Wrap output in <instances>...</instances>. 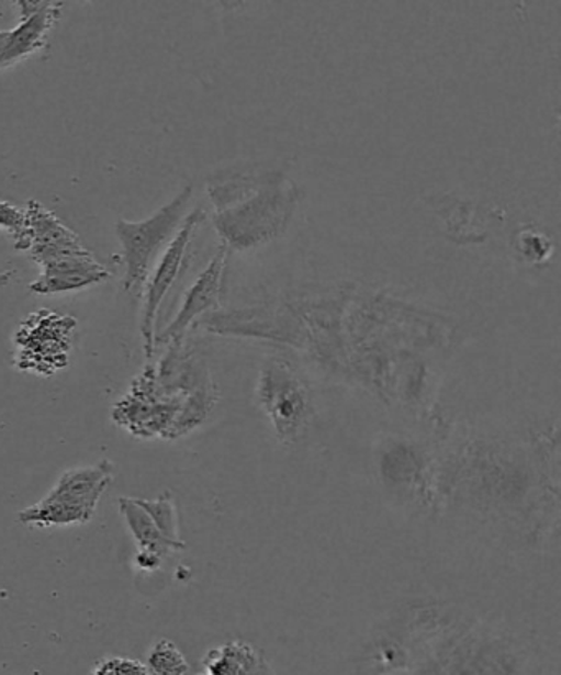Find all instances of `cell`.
<instances>
[{
  "instance_id": "6da1fadb",
  "label": "cell",
  "mask_w": 561,
  "mask_h": 675,
  "mask_svg": "<svg viewBox=\"0 0 561 675\" xmlns=\"http://www.w3.org/2000/svg\"><path fill=\"white\" fill-rule=\"evenodd\" d=\"M435 519L510 552H543L561 524L559 424L438 414Z\"/></svg>"
},
{
  "instance_id": "7a4b0ae2",
  "label": "cell",
  "mask_w": 561,
  "mask_h": 675,
  "mask_svg": "<svg viewBox=\"0 0 561 675\" xmlns=\"http://www.w3.org/2000/svg\"><path fill=\"white\" fill-rule=\"evenodd\" d=\"M382 622L407 645L404 675H523L529 657L516 631L457 603L414 599Z\"/></svg>"
},
{
  "instance_id": "3957f363",
  "label": "cell",
  "mask_w": 561,
  "mask_h": 675,
  "mask_svg": "<svg viewBox=\"0 0 561 675\" xmlns=\"http://www.w3.org/2000/svg\"><path fill=\"white\" fill-rule=\"evenodd\" d=\"M213 223L227 250H247L282 236L300 203V188L277 171H236L207 184Z\"/></svg>"
},
{
  "instance_id": "277c9868",
  "label": "cell",
  "mask_w": 561,
  "mask_h": 675,
  "mask_svg": "<svg viewBox=\"0 0 561 675\" xmlns=\"http://www.w3.org/2000/svg\"><path fill=\"white\" fill-rule=\"evenodd\" d=\"M371 468L379 493L392 509L415 519H435L437 451L431 424H402L379 431Z\"/></svg>"
},
{
  "instance_id": "5b68a950",
  "label": "cell",
  "mask_w": 561,
  "mask_h": 675,
  "mask_svg": "<svg viewBox=\"0 0 561 675\" xmlns=\"http://www.w3.org/2000/svg\"><path fill=\"white\" fill-rule=\"evenodd\" d=\"M254 401L282 447H299L315 427L318 408L312 385L289 358L269 356L262 362Z\"/></svg>"
},
{
  "instance_id": "8992f818",
  "label": "cell",
  "mask_w": 561,
  "mask_h": 675,
  "mask_svg": "<svg viewBox=\"0 0 561 675\" xmlns=\"http://www.w3.org/2000/svg\"><path fill=\"white\" fill-rule=\"evenodd\" d=\"M191 194L193 188L184 187L173 200L168 201L147 220L117 221L115 233L122 246V260L125 267L122 286L125 292L141 296L138 292L144 290L158 254L173 239L187 217L184 213L190 204Z\"/></svg>"
},
{
  "instance_id": "52a82bcc",
  "label": "cell",
  "mask_w": 561,
  "mask_h": 675,
  "mask_svg": "<svg viewBox=\"0 0 561 675\" xmlns=\"http://www.w3.org/2000/svg\"><path fill=\"white\" fill-rule=\"evenodd\" d=\"M204 217H206V213L201 207L191 211L184 217L173 239L165 247L164 254L155 263L154 269L148 273L141 318L142 341H144L145 358L148 361L155 355V323H157L158 310H160L165 296L170 292L178 277H180L181 270L187 263L188 247H190L191 240H193L194 234H197Z\"/></svg>"
},
{
  "instance_id": "ba28073f",
  "label": "cell",
  "mask_w": 561,
  "mask_h": 675,
  "mask_svg": "<svg viewBox=\"0 0 561 675\" xmlns=\"http://www.w3.org/2000/svg\"><path fill=\"white\" fill-rule=\"evenodd\" d=\"M23 211H25V229L22 239L15 244V249L29 252L40 267L65 257L89 252L82 246L78 234L72 233L38 201L30 200Z\"/></svg>"
},
{
  "instance_id": "9c48e42d",
  "label": "cell",
  "mask_w": 561,
  "mask_h": 675,
  "mask_svg": "<svg viewBox=\"0 0 561 675\" xmlns=\"http://www.w3.org/2000/svg\"><path fill=\"white\" fill-rule=\"evenodd\" d=\"M227 247L221 244L203 272L184 293L183 303L170 325L155 338V346L170 345L184 339L188 329L197 325L207 313L220 310L221 289H223L224 269H226Z\"/></svg>"
},
{
  "instance_id": "30bf717a",
  "label": "cell",
  "mask_w": 561,
  "mask_h": 675,
  "mask_svg": "<svg viewBox=\"0 0 561 675\" xmlns=\"http://www.w3.org/2000/svg\"><path fill=\"white\" fill-rule=\"evenodd\" d=\"M76 322L71 316H59L56 313L40 312L26 319L25 326L16 335L20 361H25L29 368L43 365L56 369L65 365L69 351L71 331Z\"/></svg>"
},
{
  "instance_id": "8fae6325",
  "label": "cell",
  "mask_w": 561,
  "mask_h": 675,
  "mask_svg": "<svg viewBox=\"0 0 561 675\" xmlns=\"http://www.w3.org/2000/svg\"><path fill=\"white\" fill-rule=\"evenodd\" d=\"M20 10L19 25L9 30L2 55V69L25 59L45 46L48 33L61 13L59 2H16Z\"/></svg>"
},
{
  "instance_id": "7c38bea8",
  "label": "cell",
  "mask_w": 561,
  "mask_h": 675,
  "mask_svg": "<svg viewBox=\"0 0 561 675\" xmlns=\"http://www.w3.org/2000/svg\"><path fill=\"white\" fill-rule=\"evenodd\" d=\"M111 273L91 252L65 257L42 266V273L29 289L38 295L75 292L109 279Z\"/></svg>"
},
{
  "instance_id": "4fadbf2b",
  "label": "cell",
  "mask_w": 561,
  "mask_h": 675,
  "mask_svg": "<svg viewBox=\"0 0 561 675\" xmlns=\"http://www.w3.org/2000/svg\"><path fill=\"white\" fill-rule=\"evenodd\" d=\"M112 473V463L108 460L91 466L71 468L61 474L46 497L96 510L99 499L111 484Z\"/></svg>"
},
{
  "instance_id": "5bb4252c",
  "label": "cell",
  "mask_w": 561,
  "mask_h": 675,
  "mask_svg": "<svg viewBox=\"0 0 561 675\" xmlns=\"http://www.w3.org/2000/svg\"><path fill=\"white\" fill-rule=\"evenodd\" d=\"M117 504L141 552L155 553L165 559L168 553L178 552L187 547L183 540L167 539L155 526L150 516L135 503L134 497H119Z\"/></svg>"
},
{
  "instance_id": "9a60e30c",
  "label": "cell",
  "mask_w": 561,
  "mask_h": 675,
  "mask_svg": "<svg viewBox=\"0 0 561 675\" xmlns=\"http://www.w3.org/2000/svg\"><path fill=\"white\" fill-rule=\"evenodd\" d=\"M263 662L266 659L247 642H227L207 652L204 672L207 675H262Z\"/></svg>"
},
{
  "instance_id": "2e32d148",
  "label": "cell",
  "mask_w": 561,
  "mask_h": 675,
  "mask_svg": "<svg viewBox=\"0 0 561 675\" xmlns=\"http://www.w3.org/2000/svg\"><path fill=\"white\" fill-rule=\"evenodd\" d=\"M94 514L96 510L89 509V507L65 503V500L49 499L45 496L33 506L20 510L16 520L23 526H76V524L89 522Z\"/></svg>"
},
{
  "instance_id": "e0dca14e",
  "label": "cell",
  "mask_w": 561,
  "mask_h": 675,
  "mask_svg": "<svg viewBox=\"0 0 561 675\" xmlns=\"http://www.w3.org/2000/svg\"><path fill=\"white\" fill-rule=\"evenodd\" d=\"M145 665L150 675H188L190 671V665L180 649L168 639H160L152 645Z\"/></svg>"
},
{
  "instance_id": "ac0fdd59",
  "label": "cell",
  "mask_w": 561,
  "mask_h": 675,
  "mask_svg": "<svg viewBox=\"0 0 561 675\" xmlns=\"http://www.w3.org/2000/svg\"><path fill=\"white\" fill-rule=\"evenodd\" d=\"M134 499L150 516L155 526L167 539L181 540L178 533L177 509H175L173 499L168 494L157 499H142V497H134Z\"/></svg>"
},
{
  "instance_id": "d6986e66",
  "label": "cell",
  "mask_w": 561,
  "mask_h": 675,
  "mask_svg": "<svg viewBox=\"0 0 561 675\" xmlns=\"http://www.w3.org/2000/svg\"><path fill=\"white\" fill-rule=\"evenodd\" d=\"M517 252L530 263H543L553 252V243L542 230L526 227L516 237Z\"/></svg>"
},
{
  "instance_id": "ffe728a7",
  "label": "cell",
  "mask_w": 561,
  "mask_h": 675,
  "mask_svg": "<svg viewBox=\"0 0 561 675\" xmlns=\"http://www.w3.org/2000/svg\"><path fill=\"white\" fill-rule=\"evenodd\" d=\"M0 229L12 234L15 244L19 243L25 229V211L9 201H0Z\"/></svg>"
},
{
  "instance_id": "44dd1931",
  "label": "cell",
  "mask_w": 561,
  "mask_h": 675,
  "mask_svg": "<svg viewBox=\"0 0 561 675\" xmlns=\"http://www.w3.org/2000/svg\"><path fill=\"white\" fill-rule=\"evenodd\" d=\"M109 667L114 671L115 675H150L148 674L147 665L137 659L131 657H108L105 659Z\"/></svg>"
},
{
  "instance_id": "7402d4cb",
  "label": "cell",
  "mask_w": 561,
  "mask_h": 675,
  "mask_svg": "<svg viewBox=\"0 0 561 675\" xmlns=\"http://www.w3.org/2000/svg\"><path fill=\"white\" fill-rule=\"evenodd\" d=\"M161 562H164V559L155 555V553L141 552V550H138L137 555H135V563H137L138 569L145 570V572L157 570L158 566L161 565Z\"/></svg>"
},
{
  "instance_id": "603a6c76",
  "label": "cell",
  "mask_w": 561,
  "mask_h": 675,
  "mask_svg": "<svg viewBox=\"0 0 561 675\" xmlns=\"http://www.w3.org/2000/svg\"><path fill=\"white\" fill-rule=\"evenodd\" d=\"M92 675H115L114 671H112L111 667H109L108 662L101 661L99 662L98 665H96L94 671H92Z\"/></svg>"
},
{
  "instance_id": "cb8c5ba5",
  "label": "cell",
  "mask_w": 561,
  "mask_h": 675,
  "mask_svg": "<svg viewBox=\"0 0 561 675\" xmlns=\"http://www.w3.org/2000/svg\"><path fill=\"white\" fill-rule=\"evenodd\" d=\"M7 35H9V30L0 32V69H2V55L3 48H5Z\"/></svg>"
},
{
  "instance_id": "d4e9b609",
  "label": "cell",
  "mask_w": 561,
  "mask_h": 675,
  "mask_svg": "<svg viewBox=\"0 0 561 675\" xmlns=\"http://www.w3.org/2000/svg\"><path fill=\"white\" fill-rule=\"evenodd\" d=\"M262 675H276L273 674L272 668H270V665L267 664V661L263 662Z\"/></svg>"
}]
</instances>
